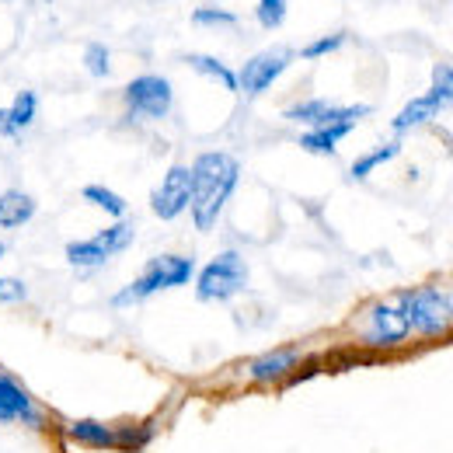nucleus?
Instances as JSON below:
<instances>
[{"label": "nucleus", "instance_id": "obj_16", "mask_svg": "<svg viewBox=\"0 0 453 453\" xmlns=\"http://www.w3.org/2000/svg\"><path fill=\"white\" fill-rule=\"evenodd\" d=\"M356 129V122H332V126H318V129H307L300 133V147L307 154H321V157H332L339 150V143Z\"/></svg>", "mask_w": 453, "mask_h": 453}, {"label": "nucleus", "instance_id": "obj_23", "mask_svg": "<svg viewBox=\"0 0 453 453\" xmlns=\"http://www.w3.org/2000/svg\"><path fill=\"white\" fill-rule=\"evenodd\" d=\"M286 11H289V0H258V4H255V18H258V25L269 28V32L283 28Z\"/></svg>", "mask_w": 453, "mask_h": 453}, {"label": "nucleus", "instance_id": "obj_4", "mask_svg": "<svg viewBox=\"0 0 453 453\" xmlns=\"http://www.w3.org/2000/svg\"><path fill=\"white\" fill-rule=\"evenodd\" d=\"M356 339L363 342L366 349H397L411 339V325H408V314H404V303L401 296H388V300H377L363 311V318L356 321Z\"/></svg>", "mask_w": 453, "mask_h": 453}, {"label": "nucleus", "instance_id": "obj_27", "mask_svg": "<svg viewBox=\"0 0 453 453\" xmlns=\"http://www.w3.org/2000/svg\"><path fill=\"white\" fill-rule=\"evenodd\" d=\"M4 255H7V244H4V241H0V258H4Z\"/></svg>", "mask_w": 453, "mask_h": 453}, {"label": "nucleus", "instance_id": "obj_2", "mask_svg": "<svg viewBox=\"0 0 453 453\" xmlns=\"http://www.w3.org/2000/svg\"><path fill=\"white\" fill-rule=\"evenodd\" d=\"M196 273H199V269H196V258H188V255H154L133 283L122 286V289L115 293L112 307H133V303L150 300L154 293L188 286L196 280Z\"/></svg>", "mask_w": 453, "mask_h": 453}, {"label": "nucleus", "instance_id": "obj_5", "mask_svg": "<svg viewBox=\"0 0 453 453\" xmlns=\"http://www.w3.org/2000/svg\"><path fill=\"white\" fill-rule=\"evenodd\" d=\"M248 286V262L241 251L226 248L220 255H213L199 273H196V296L203 303H226L237 293H244Z\"/></svg>", "mask_w": 453, "mask_h": 453}, {"label": "nucleus", "instance_id": "obj_21", "mask_svg": "<svg viewBox=\"0 0 453 453\" xmlns=\"http://www.w3.org/2000/svg\"><path fill=\"white\" fill-rule=\"evenodd\" d=\"M429 95L440 102V109H453V66L450 63H436V66H433Z\"/></svg>", "mask_w": 453, "mask_h": 453}, {"label": "nucleus", "instance_id": "obj_25", "mask_svg": "<svg viewBox=\"0 0 453 453\" xmlns=\"http://www.w3.org/2000/svg\"><path fill=\"white\" fill-rule=\"evenodd\" d=\"M342 46H345V32H335V35H325V39L307 42V46L300 50V57H303V59H321V57H328V53H339Z\"/></svg>", "mask_w": 453, "mask_h": 453}, {"label": "nucleus", "instance_id": "obj_13", "mask_svg": "<svg viewBox=\"0 0 453 453\" xmlns=\"http://www.w3.org/2000/svg\"><path fill=\"white\" fill-rule=\"evenodd\" d=\"M66 440L88 450H119L122 453V426H109L98 418H73L66 422Z\"/></svg>", "mask_w": 453, "mask_h": 453}, {"label": "nucleus", "instance_id": "obj_22", "mask_svg": "<svg viewBox=\"0 0 453 453\" xmlns=\"http://www.w3.org/2000/svg\"><path fill=\"white\" fill-rule=\"evenodd\" d=\"M84 70L91 77H109L112 73V53L105 42H88L84 46Z\"/></svg>", "mask_w": 453, "mask_h": 453}, {"label": "nucleus", "instance_id": "obj_11", "mask_svg": "<svg viewBox=\"0 0 453 453\" xmlns=\"http://www.w3.org/2000/svg\"><path fill=\"white\" fill-rule=\"evenodd\" d=\"M289 122H300L307 129H318V126H332V122H359L370 115V105H335L328 98H307V102H296L286 109Z\"/></svg>", "mask_w": 453, "mask_h": 453}, {"label": "nucleus", "instance_id": "obj_3", "mask_svg": "<svg viewBox=\"0 0 453 453\" xmlns=\"http://www.w3.org/2000/svg\"><path fill=\"white\" fill-rule=\"evenodd\" d=\"M411 325V335L418 339H443L453 328V296L440 286H415L397 293Z\"/></svg>", "mask_w": 453, "mask_h": 453}, {"label": "nucleus", "instance_id": "obj_15", "mask_svg": "<svg viewBox=\"0 0 453 453\" xmlns=\"http://www.w3.org/2000/svg\"><path fill=\"white\" fill-rule=\"evenodd\" d=\"M35 199L21 188H7L0 192V230H21L25 224L35 220Z\"/></svg>", "mask_w": 453, "mask_h": 453}, {"label": "nucleus", "instance_id": "obj_19", "mask_svg": "<svg viewBox=\"0 0 453 453\" xmlns=\"http://www.w3.org/2000/svg\"><path fill=\"white\" fill-rule=\"evenodd\" d=\"M185 63H188L196 73H203V77H210V81L224 84L226 91H237V70H230L224 59L210 57V53H188Z\"/></svg>", "mask_w": 453, "mask_h": 453}, {"label": "nucleus", "instance_id": "obj_1", "mask_svg": "<svg viewBox=\"0 0 453 453\" xmlns=\"http://www.w3.org/2000/svg\"><path fill=\"white\" fill-rule=\"evenodd\" d=\"M188 171H192V206H188L192 224L199 234H210L220 224V213L226 210L230 196L237 192L241 165L226 150H203L188 165Z\"/></svg>", "mask_w": 453, "mask_h": 453}, {"label": "nucleus", "instance_id": "obj_28", "mask_svg": "<svg viewBox=\"0 0 453 453\" xmlns=\"http://www.w3.org/2000/svg\"><path fill=\"white\" fill-rule=\"evenodd\" d=\"M0 122H4V109H0Z\"/></svg>", "mask_w": 453, "mask_h": 453}, {"label": "nucleus", "instance_id": "obj_8", "mask_svg": "<svg viewBox=\"0 0 453 453\" xmlns=\"http://www.w3.org/2000/svg\"><path fill=\"white\" fill-rule=\"evenodd\" d=\"M293 57H296V53H293L289 46H276V50H262V53H255V57L237 70V91H241L244 98H258V95H265V91L283 77L286 70H289Z\"/></svg>", "mask_w": 453, "mask_h": 453}, {"label": "nucleus", "instance_id": "obj_6", "mask_svg": "<svg viewBox=\"0 0 453 453\" xmlns=\"http://www.w3.org/2000/svg\"><path fill=\"white\" fill-rule=\"evenodd\" d=\"M133 237H136V226L129 224V220H115L112 226L98 230L95 237L70 241V244H66V262H70L73 269H84V273L102 269L109 258L122 255V251L133 244Z\"/></svg>", "mask_w": 453, "mask_h": 453}, {"label": "nucleus", "instance_id": "obj_18", "mask_svg": "<svg viewBox=\"0 0 453 453\" xmlns=\"http://www.w3.org/2000/svg\"><path fill=\"white\" fill-rule=\"evenodd\" d=\"M397 154H401V140H391V143H380V147H373V150H366L363 157H356L352 161V168H349V178L352 181H366L373 171L380 168V165H391Z\"/></svg>", "mask_w": 453, "mask_h": 453}, {"label": "nucleus", "instance_id": "obj_10", "mask_svg": "<svg viewBox=\"0 0 453 453\" xmlns=\"http://www.w3.org/2000/svg\"><path fill=\"white\" fill-rule=\"evenodd\" d=\"M192 206V171L188 165H171L161 178V185L150 192V210L157 220H178L181 213H188Z\"/></svg>", "mask_w": 453, "mask_h": 453}, {"label": "nucleus", "instance_id": "obj_14", "mask_svg": "<svg viewBox=\"0 0 453 453\" xmlns=\"http://www.w3.org/2000/svg\"><path fill=\"white\" fill-rule=\"evenodd\" d=\"M440 112H443V109H440V102H436L429 91H426V95H418V98H411V102H404V109L391 119L395 140H401L404 133H411V129H418V126H426V122H433Z\"/></svg>", "mask_w": 453, "mask_h": 453}, {"label": "nucleus", "instance_id": "obj_17", "mask_svg": "<svg viewBox=\"0 0 453 453\" xmlns=\"http://www.w3.org/2000/svg\"><path fill=\"white\" fill-rule=\"evenodd\" d=\"M39 115V95L35 91H18L14 102L4 109V122H0V133L4 136H18L25 133Z\"/></svg>", "mask_w": 453, "mask_h": 453}, {"label": "nucleus", "instance_id": "obj_20", "mask_svg": "<svg viewBox=\"0 0 453 453\" xmlns=\"http://www.w3.org/2000/svg\"><path fill=\"white\" fill-rule=\"evenodd\" d=\"M81 196H84V203H91V206H98L102 213H109L112 220H126V199L119 196V192H112L109 185H84L81 188Z\"/></svg>", "mask_w": 453, "mask_h": 453}, {"label": "nucleus", "instance_id": "obj_9", "mask_svg": "<svg viewBox=\"0 0 453 453\" xmlns=\"http://www.w3.org/2000/svg\"><path fill=\"white\" fill-rule=\"evenodd\" d=\"M0 426H28V429L50 426L46 408L4 370H0Z\"/></svg>", "mask_w": 453, "mask_h": 453}, {"label": "nucleus", "instance_id": "obj_12", "mask_svg": "<svg viewBox=\"0 0 453 453\" xmlns=\"http://www.w3.org/2000/svg\"><path fill=\"white\" fill-rule=\"evenodd\" d=\"M300 363H303V352H300L296 345H283V349H273V352L255 356V359L244 366V373H248L251 384H276V380L293 377Z\"/></svg>", "mask_w": 453, "mask_h": 453}, {"label": "nucleus", "instance_id": "obj_26", "mask_svg": "<svg viewBox=\"0 0 453 453\" xmlns=\"http://www.w3.org/2000/svg\"><path fill=\"white\" fill-rule=\"evenodd\" d=\"M28 300V286L14 276H0V303H25Z\"/></svg>", "mask_w": 453, "mask_h": 453}, {"label": "nucleus", "instance_id": "obj_24", "mask_svg": "<svg viewBox=\"0 0 453 453\" xmlns=\"http://www.w3.org/2000/svg\"><path fill=\"white\" fill-rule=\"evenodd\" d=\"M192 25H203V28L237 25V14H234V11H224V7H196V11H192Z\"/></svg>", "mask_w": 453, "mask_h": 453}, {"label": "nucleus", "instance_id": "obj_7", "mask_svg": "<svg viewBox=\"0 0 453 453\" xmlns=\"http://www.w3.org/2000/svg\"><path fill=\"white\" fill-rule=\"evenodd\" d=\"M129 119H165L174 109V88L161 73H140L122 88Z\"/></svg>", "mask_w": 453, "mask_h": 453}]
</instances>
